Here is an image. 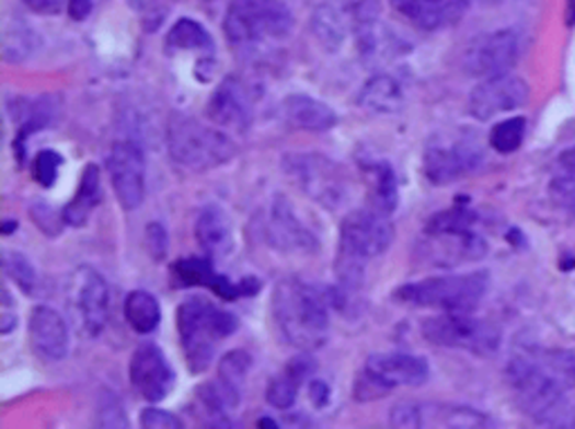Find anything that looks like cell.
<instances>
[{
  "label": "cell",
  "mask_w": 575,
  "mask_h": 429,
  "mask_svg": "<svg viewBox=\"0 0 575 429\" xmlns=\"http://www.w3.org/2000/svg\"><path fill=\"white\" fill-rule=\"evenodd\" d=\"M333 299L331 290H322L301 279H284L273 294V317L288 345L301 351H315L329 341Z\"/></svg>",
  "instance_id": "6da1fadb"
},
{
  "label": "cell",
  "mask_w": 575,
  "mask_h": 429,
  "mask_svg": "<svg viewBox=\"0 0 575 429\" xmlns=\"http://www.w3.org/2000/svg\"><path fill=\"white\" fill-rule=\"evenodd\" d=\"M175 326H179L185 362L189 371L198 375L209 369L220 341L237 333L239 320L230 311L218 309L207 297L192 294L179 306Z\"/></svg>",
  "instance_id": "7a4b0ae2"
},
{
  "label": "cell",
  "mask_w": 575,
  "mask_h": 429,
  "mask_svg": "<svg viewBox=\"0 0 575 429\" xmlns=\"http://www.w3.org/2000/svg\"><path fill=\"white\" fill-rule=\"evenodd\" d=\"M491 275L468 273V275H444L412 281L398 288L393 299L412 306L440 309L444 313H472L481 299L488 294Z\"/></svg>",
  "instance_id": "3957f363"
},
{
  "label": "cell",
  "mask_w": 575,
  "mask_h": 429,
  "mask_svg": "<svg viewBox=\"0 0 575 429\" xmlns=\"http://www.w3.org/2000/svg\"><path fill=\"white\" fill-rule=\"evenodd\" d=\"M166 149L175 164L192 171L223 166L237 155V144L223 131L179 113L169 119Z\"/></svg>",
  "instance_id": "277c9868"
},
{
  "label": "cell",
  "mask_w": 575,
  "mask_h": 429,
  "mask_svg": "<svg viewBox=\"0 0 575 429\" xmlns=\"http://www.w3.org/2000/svg\"><path fill=\"white\" fill-rule=\"evenodd\" d=\"M508 380L528 416L551 422L562 414L566 390L538 362L533 351H524L510 360Z\"/></svg>",
  "instance_id": "5b68a950"
},
{
  "label": "cell",
  "mask_w": 575,
  "mask_h": 429,
  "mask_svg": "<svg viewBox=\"0 0 575 429\" xmlns=\"http://www.w3.org/2000/svg\"><path fill=\"white\" fill-rule=\"evenodd\" d=\"M292 25L295 16L281 0H232L223 23L234 46L284 38L292 32Z\"/></svg>",
  "instance_id": "8992f818"
},
{
  "label": "cell",
  "mask_w": 575,
  "mask_h": 429,
  "mask_svg": "<svg viewBox=\"0 0 575 429\" xmlns=\"http://www.w3.org/2000/svg\"><path fill=\"white\" fill-rule=\"evenodd\" d=\"M286 174L295 185L326 209L342 207L350 196V178L342 164L320 153H290L284 158Z\"/></svg>",
  "instance_id": "52a82bcc"
},
{
  "label": "cell",
  "mask_w": 575,
  "mask_h": 429,
  "mask_svg": "<svg viewBox=\"0 0 575 429\" xmlns=\"http://www.w3.org/2000/svg\"><path fill=\"white\" fill-rule=\"evenodd\" d=\"M423 337L436 347L463 349L476 356H493L499 349L502 335L499 331L472 317V313H444L423 322Z\"/></svg>",
  "instance_id": "ba28073f"
},
{
  "label": "cell",
  "mask_w": 575,
  "mask_h": 429,
  "mask_svg": "<svg viewBox=\"0 0 575 429\" xmlns=\"http://www.w3.org/2000/svg\"><path fill=\"white\" fill-rule=\"evenodd\" d=\"M429 378V364L421 356L378 353L358 378V401L378 398L395 387H421Z\"/></svg>",
  "instance_id": "9c48e42d"
},
{
  "label": "cell",
  "mask_w": 575,
  "mask_h": 429,
  "mask_svg": "<svg viewBox=\"0 0 575 429\" xmlns=\"http://www.w3.org/2000/svg\"><path fill=\"white\" fill-rule=\"evenodd\" d=\"M481 162L483 151L474 138H436L425 149L423 171L432 185H450L472 174L481 166Z\"/></svg>",
  "instance_id": "30bf717a"
},
{
  "label": "cell",
  "mask_w": 575,
  "mask_h": 429,
  "mask_svg": "<svg viewBox=\"0 0 575 429\" xmlns=\"http://www.w3.org/2000/svg\"><path fill=\"white\" fill-rule=\"evenodd\" d=\"M113 192L126 211L138 209L147 194V160L138 142L119 140L106 158Z\"/></svg>",
  "instance_id": "8fae6325"
},
{
  "label": "cell",
  "mask_w": 575,
  "mask_h": 429,
  "mask_svg": "<svg viewBox=\"0 0 575 429\" xmlns=\"http://www.w3.org/2000/svg\"><path fill=\"white\" fill-rule=\"evenodd\" d=\"M530 89L517 74H495L485 77L476 89L470 93V115L479 121H488L497 115L510 113L528 102Z\"/></svg>",
  "instance_id": "7c38bea8"
},
{
  "label": "cell",
  "mask_w": 575,
  "mask_h": 429,
  "mask_svg": "<svg viewBox=\"0 0 575 429\" xmlns=\"http://www.w3.org/2000/svg\"><path fill=\"white\" fill-rule=\"evenodd\" d=\"M519 38L513 30H497L476 36L465 50V70L472 77L506 74L517 63Z\"/></svg>",
  "instance_id": "4fadbf2b"
},
{
  "label": "cell",
  "mask_w": 575,
  "mask_h": 429,
  "mask_svg": "<svg viewBox=\"0 0 575 429\" xmlns=\"http://www.w3.org/2000/svg\"><path fill=\"white\" fill-rule=\"evenodd\" d=\"M423 236L421 250L427 256V262L438 268H455L479 262L488 252V243L474 230H425Z\"/></svg>",
  "instance_id": "5bb4252c"
},
{
  "label": "cell",
  "mask_w": 575,
  "mask_h": 429,
  "mask_svg": "<svg viewBox=\"0 0 575 429\" xmlns=\"http://www.w3.org/2000/svg\"><path fill=\"white\" fill-rule=\"evenodd\" d=\"M173 275L179 277L183 286L209 288L220 299H226V302H237L241 297H254L261 290V281L256 277L232 281L230 277L216 273L214 259H209V256H189V259L175 262Z\"/></svg>",
  "instance_id": "9a60e30c"
},
{
  "label": "cell",
  "mask_w": 575,
  "mask_h": 429,
  "mask_svg": "<svg viewBox=\"0 0 575 429\" xmlns=\"http://www.w3.org/2000/svg\"><path fill=\"white\" fill-rule=\"evenodd\" d=\"M130 384L136 394L149 403H160L164 401L175 384V373L166 360V356L160 351V347L151 345H140L130 358L128 367Z\"/></svg>",
  "instance_id": "2e32d148"
},
{
  "label": "cell",
  "mask_w": 575,
  "mask_h": 429,
  "mask_svg": "<svg viewBox=\"0 0 575 429\" xmlns=\"http://www.w3.org/2000/svg\"><path fill=\"white\" fill-rule=\"evenodd\" d=\"M395 427H493L495 422L474 409L457 405L401 403L391 409Z\"/></svg>",
  "instance_id": "e0dca14e"
},
{
  "label": "cell",
  "mask_w": 575,
  "mask_h": 429,
  "mask_svg": "<svg viewBox=\"0 0 575 429\" xmlns=\"http://www.w3.org/2000/svg\"><path fill=\"white\" fill-rule=\"evenodd\" d=\"M72 302L81 317L85 335L97 337L111 313V294L106 279L95 268H79L72 279Z\"/></svg>",
  "instance_id": "ac0fdd59"
},
{
  "label": "cell",
  "mask_w": 575,
  "mask_h": 429,
  "mask_svg": "<svg viewBox=\"0 0 575 429\" xmlns=\"http://www.w3.org/2000/svg\"><path fill=\"white\" fill-rule=\"evenodd\" d=\"M265 241L284 254H313L320 247L318 236L299 221L297 211L284 196L275 198L265 219Z\"/></svg>",
  "instance_id": "d6986e66"
},
{
  "label": "cell",
  "mask_w": 575,
  "mask_h": 429,
  "mask_svg": "<svg viewBox=\"0 0 575 429\" xmlns=\"http://www.w3.org/2000/svg\"><path fill=\"white\" fill-rule=\"evenodd\" d=\"M30 345L32 351L48 360V362H59L68 356L70 337H68V324L66 320L50 306H36L30 315Z\"/></svg>",
  "instance_id": "ffe728a7"
},
{
  "label": "cell",
  "mask_w": 575,
  "mask_h": 429,
  "mask_svg": "<svg viewBox=\"0 0 575 429\" xmlns=\"http://www.w3.org/2000/svg\"><path fill=\"white\" fill-rule=\"evenodd\" d=\"M207 117L218 126L245 131L252 121V104L248 91L243 89V83L239 79L228 77L218 85L207 104Z\"/></svg>",
  "instance_id": "44dd1931"
},
{
  "label": "cell",
  "mask_w": 575,
  "mask_h": 429,
  "mask_svg": "<svg viewBox=\"0 0 575 429\" xmlns=\"http://www.w3.org/2000/svg\"><path fill=\"white\" fill-rule=\"evenodd\" d=\"M472 0H391L398 14L410 19L421 30H440L455 25Z\"/></svg>",
  "instance_id": "7402d4cb"
},
{
  "label": "cell",
  "mask_w": 575,
  "mask_h": 429,
  "mask_svg": "<svg viewBox=\"0 0 575 429\" xmlns=\"http://www.w3.org/2000/svg\"><path fill=\"white\" fill-rule=\"evenodd\" d=\"M194 234L209 259H226L234 250V228L228 211L220 205H207L200 209Z\"/></svg>",
  "instance_id": "603a6c76"
},
{
  "label": "cell",
  "mask_w": 575,
  "mask_h": 429,
  "mask_svg": "<svg viewBox=\"0 0 575 429\" xmlns=\"http://www.w3.org/2000/svg\"><path fill=\"white\" fill-rule=\"evenodd\" d=\"M315 373V360L311 356H297L295 360L288 362V367L275 375L268 384V390H265V401L268 405H273L275 409H290L299 396V390L303 387V382L311 380V375Z\"/></svg>",
  "instance_id": "cb8c5ba5"
},
{
  "label": "cell",
  "mask_w": 575,
  "mask_h": 429,
  "mask_svg": "<svg viewBox=\"0 0 575 429\" xmlns=\"http://www.w3.org/2000/svg\"><path fill=\"white\" fill-rule=\"evenodd\" d=\"M16 119H21L19 136L14 140V153L19 162H25V144L27 138L48 128L57 113H59V97L55 95H41L36 100H16Z\"/></svg>",
  "instance_id": "d4e9b609"
},
{
  "label": "cell",
  "mask_w": 575,
  "mask_h": 429,
  "mask_svg": "<svg viewBox=\"0 0 575 429\" xmlns=\"http://www.w3.org/2000/svg\"><path fill=\"white\" fill-rule=\"evenodd\" d=\"M284 115L288 124H292L295 128H301V131H313V134L331 131V128L337 124V115L329 104L311 95H303V93H295L286 97Z\"/></svg>",
  "instance_id": "484cf974"
},
{
  "label": "cell",
  "mask_w": 575,
  "mask_h": 429,
  "mask_svg": "<svg viewBox=\"0 0 575 429\" xmlns=\"http://www.w3.org/2000/svg\"><path fill=\"white\" fill-rule=\"evenodd\" d=\"M102 198V178L97 164H88L81 174L77 194L61 211V223L70 228H83Z\"/></svg>",
  "instance_id": "4316f807"
},
{
  "label": "cell",
  "mask_w": 575,
  "mask_h": 429,
  "mask_svg": "<svg viewBox=\"0 0 575 429\" xmlns=\"http://www.w3.org/2000/svg\"><path fill=\"white\" fill-rule=\"evenodd\" d=\"M313 32L318 36V40L322 43V48H326L329 53H337L348 34H353V21L346 8V0L342 3H322L315 14H313Z\"/></svg>",
  "instance_id": "83f0119b"
},
{
  "label": "cell",
  "mask_w": 575,
  "mask_h": 429,
  "mask_svg": "<svg viewBox=\"0 0 575 429\" xmlns=\"http://www.w3.org/2000/svg\"><path fill=\"white\" fill-rule=\"evenodd\" d=\"M358 104L371 113H395L403 104L401 83L387 74H376L363 85Z\"/></svg>",
  "instance_id": "f1b7e54d"
},
{
  "label": "cell",
  "mask_w": 575,
  "mask_h": 429,
  "mask_svg": "<svg viewBox=\"0 0 575 429\" xmlns=\"http://www.w3.org/2000/svg\"><path fill=\"white\" fill-rule=\"evenodd\" d=\"M124 317L136 333H153L160 326L162 311L158 299L147 290H133L124 302Z\"/></svg>",
  "instance_id": "f546056e"
},
{
  "label": "cell",
  "mask_w": 575,
  "mask_h": 429,
  "mask_svg": "<svg viewBox=\"0 0 575 429\" xmlns=\"http://www.w3.org/2000/svg\"><path fill=\"white\" fill-rule=\"evenodd\" d=\"M371 202L376 209L391 213L398 207V178L389 162H371L367 166Z\"/></svg>",
  "instance_id": "4dcf8cb0"
},
{
  "label": "cell",
  "mask_w": 575,
  "mask_h": 429,
  "mask_svg": "<svg viewBox=\"0 0 575 429\" xmlns=\"http://www.w3.org/2000/svg\"><path fill=\"white\" fill-rule=\"evenodd\" d=\"M166 46L173 50H192L214 55L216 46L211 34L194 19H181L166 34Z\"/></svg>",
  "instance_id": "1f68e13d"
},
{
  "label": "cell",
  "mask_w": 575,
  "mask_h": 429,
  "mask_svg": "<svg viewBox=\"0 0 575 429\" xmlns=\"http://www.w3.org/2000/svg\"><path fill=\"white\" fill-rule=\"evenodd\" d=\"M38 48V36L25 25V23H14L5 27L3 36V55L8 61H25L34 50Z\"/></svg>",
  "instance_id": "d6a6232c"
},
{
  "label": "cell",
  "mask_w": 575,
  "mask_h": 429,
  "mask_svg": "<svg viewBox=\"0 0 575 429\" xmlns=\"http://www.w3.org/2000/svg\"><path fill=\"white\" fill-rule=\"evenodd\" d=\"M526 136V119L524 117H510L504 119L499 124H495V128L491 131V147L497 153H515Z\"/></svg>",
  "instance_id": "836d02e7"
},
{
  "label": "cell",
  "mask_w": 575,
  "mask_h": 429,
  "mask_svg": "<svg viewBox=\"0 0 575 429\" xmlns=\"http://www.w3.org/2000/svg\"><path fill=\"white\" fill-rule=\"evenodd\" d=\"M250 369H252V356L248 351H230L218 362V380L226 382L228 387L241 392Z\"/></svg>",
  "instance_id": "e575fe53"
},
{
  "label": "cell",
  "mask_w": 575,
  "mask_h": 429,
  "mask_svg": "<svg viewBox=\"0 0 575 429\" xmlns=\"http://www.w3.org/2000/svg\"><path fill=\"white\" fill-rule=\"evenodd\" d=\"M3 268H5V275H8L25 294H34L36 283H38V277H36V270H34V266L30 264V259H27L25 254H21V252H5V256H3Z\"/></svg>",
  "instance_id": "d590c367"
},
{
  "label": "cell",
  "mask_w": 575,
  "mask_h": 429,
  "mask_svg": "<svg viewBox=\"0 0 575 429\" xmlns=\"http://www.w3.org/2000/svg\"><path fill=\"white\" fill-rule=\"evenodd\" d=\"M64 158L61 153L53 151V149H43L36 153L34 164H32V176L41 187H53L59 178V171H61Z\"/></svg>",
  "instance_id": "8d00e7d4"
},
{
  "label": "cell",
  "mask_w": 575,
  "mask_h": 429,
  "mask_svg": "<svg viewBox=\"0 0 575 429\" xmlns=\"http://www.w3.org/2000/svg\"><path fill=\"white\" fill-rule=\"evenodd\" d=\"M140 425L147 429H181L183 420L166 409L149 407V409H142Z\"/></svg>",
  "instance_id": "74e56055"
},
{
  "label": "cell",
  "mask_w": 575,
  "mask_h": 429,
  "mask_svg": "<svg viewBox=\"0 0 575 429\" xmlns=\"http://www.w3.org/2000/svg\"><path fill=\"white\" fill-rule=\"evenodd\" d=\"M130 5L142 14L147 27L153 30L166 16L171 0H130Z\"/></svg>",
  "instance_id": "f35d334b"
},
{
  "label": "cell",
  "mask_w": 575,
  "mask_h": 429,
  "mask_svg": "<svg viewBox=\"0 0 575 429\" xmlns=\"http://www.w3.org/2000/svg\"><path fill=\"white\" fill-rule=\"evenodd\" d=\"M145 241H147V250H149V254L153 256V259H156V262H162L164 256H166V250H169V239H166L164 225H160V223H149Z\"/></svg>",
  "instance_id": "ab89813d"
},
{
  "label": "cell",
  "mask_w": 575,
  "mask_h": 429,
  "mask_svg": "<svg viewBox=\"0 0 575 429\" xmlns=\"http://www.w3.org/2000/svg\"><path fill=\"white\" fill-rule=\"evenodd\" d=\"M551 194H553V198L557 200V205L562 209H566L568 213H573V217H575V176L557 178L551 185Z\"/></svg>",
  "instance_id": "60d3db41"
},
{
  "label": "cell",
  "mask_w": 575,
  "mask_h": 429,
  "mask_svg": "<svg viewBox=\"0 0 575 429\" xmlns=\"http://www.w3.org/2000/svg\"><path fill=\"white\" fill-rule=\"evenodd\" d=\"M308 398H311L315 409H324L331 403V387L329 382L311 378L308 380Z\"/></svg>",
  "instance_id": "b9f144b4"
},
{
  "label": "cell",
  "mask_w": 575,
  "mask_h": 429,
  "mask_svg": "<svg viewBox=\"0 0 575 429\" xmlns=\"http://www.w3.org/2000/svg\"><path fill=\"white\" fill-rule=\"evenodd\" d=\"M102 407H104V409H100L102 425H104V427H119V420H115V416H113V414L126 416V414H124V407H122V403H119L115 396H111V398H104V401H102Z\"/></svg>",
  "instance_id": "7bdbcfd3"
},
{
  "label": "cell",
  "mask_w": 575,
  "mask_h": 429,
  "mask_svg": "<svg viewBox=\"0 0 575 429\" xmlns=\"http://www.w3.org/2000/svg\"><path fill=\"white\" fill-rule=\"evenodd\" d=\"M23 3L38 14H59L64 0H23Z\"/></svg>",
  "instance_id": "ee69618b"
},
{
  "label": "cell",
  "mask_w": 575,
  "mask_h": 429,
  "mask_svg": "<svg viewBox=\"0 0 575 429\" xmlns=\"http://www.w3.org/2000/svg\"><path fill=\"white\" fill-rule=\"evenodd\" d=\"M93 12V0H68V14L72 21H85Z\"/></svg>",
  "instance_id": "f6af8a7d"
},
{
  "label": "cell",
  "mask_w": 575,
  "mask_h": 429,
  "mask_svg": "<svg viewBox=\"0 0 575 429\" xmlns=\"http://www.w3.org/2000/svg\"><path fill=\"white\" fill-rule=\"evenodd\" d=\"M560 164H562V169L566 171V174L575 176V147L568 149V151H564V153L560 155Z\"/></svg>",
  "instance_id": "bcb514c9"
},
{
  "label": "cell",
  "mask_w": 575,
  "mask_h": 429,
  "mask_svg": "<svg viewBox=\"0 0 575 429\" xmlns=\"http://www.w3.org/2000/svg\"><path fill=\"white\" fill-rule=\"evenodd\" d=\"M16 324H19L16 317H12V315H3V324H0L3 328H0V331H3V335H8V333H12V328H14Z\"/></svg>",
  "instance_id": "7dc6e473"
},
{
  "label": "cell",
  "mask_w": 575,
  "mask_h": 429,
  "mask_svg": "<svg viewBox=\"0 0 575 429\" xmlns=\"http://www.w3.org/2000/svg\"><path fill=\"white\" fill-rule=\"evenodd\" d=\"M566 25H575V0H566Z\"/></svg>",
  "instance_id": "c3c4849f"
},
{
  "label": "cell",
  "mask_w": 575,
  "mask_h": 429,
  "mask_svg": "<svg viewBox=\"0 0 575 429\" xmlns=\"http://www.w3.org/2000/svg\"><path fill=\"white\" fill-rule=\"evenodd\" d=\"M14 230H19V223H16V221H5V223H3V234H5V236H10Z\"/></svg>",
  "instance_id": "681fc988"
},
{
  "label": "cell",
  "mask_w": 575,
  "mask_h": 429,
  "mask_svg": "<svg viewBox=\"0 0 575 429\" xmlns=\"http://www.w3.org/2000/svg\"><path fill=\"white\" fill-rule=\"evenodd\" d=\"M258 427H279L275 420H271V418H263L261 422H258Z\"/></svg>",
  "instance_id": "f907efd6"
}]
</instances>
